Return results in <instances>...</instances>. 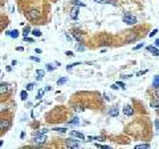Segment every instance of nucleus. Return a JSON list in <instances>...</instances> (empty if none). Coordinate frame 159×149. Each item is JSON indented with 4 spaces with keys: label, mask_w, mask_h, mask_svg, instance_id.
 <instances>
[{
    "label": "nucleus",
    "mask_w": 159,
    "mask_h": 149,
    "mask_svg": "<svg viewBox=\"0 0 159 149\" xmlns=\"http://www.w3.org/2000/svg\"><path fill=\"white\" fill-rule=\"evenodd\" d=\"M47 141V136H45V133H40V132H37V133H34L33 135V137H32V142H34V144H44V142Z\"/></svg>",
    "instance_id": "f257e3e1"
},
{
    "label": "nucleus",
    "mask_w": 159,
    "mask_h": 149,
    "mask_svg": "<svg viewBox=\"0 0 159 149\" xmlns=\"http://www.w3.org/2000/svg\"><path fill=\"white\" fill-rule=\"evenodd\" d=\"M122 20H123V23L133 25V24H135V23H137V17H135V16H133L131 14H125V15H123V17H122Z\"/></svg>",
    "instance_id": "f03ea898"
},
{
    "label": "nucleus",
    "mask_w": 159,
    "mask_h": 149,
    "mask_svg": "<svg viewBox=\"0 0 159 149\" xmlns=\"http://www.w3.org/2000/svg\"><path fill=\"white\" fill-rule=\"evenodd\" d=\"M12 125V121H11L9 119H1L0 120V130H7L9 126Z\"/></svg>",
    "instance_id": "7ed1b4c3"
},
{
    "label": "nucleus",
    "mask_w": 159,
    "mask_h": 149,
    "mask_svg": "<svg viewBox=\"0 0 159 149\" xmlns=\"http://www.w3.org/2000/svg\"><path fill=\"white\" fill-rule=\"evenodd\" d=\"M25 16H27L29 20H36V19L40 17V12L36 11V9H30V11H28L27 14H25Z\"/></svg>",
    "instance_id": "20e7f679"
},
{
    "label": "nucleus",
    "mask_w": 159,
    "mask_h": 149,
    "mask_svg": "<svg viewBox=\"0 0 159 149\" xmlns=\"http://www.w3.org/2000/svg\"><path fill=\"white\" fill-rule=\"evenodd\" d=\"M66 146H69V148H80L81 144H80L78 141H74V140H72V139H68V140H66Z\"/></svg>",
    "instance_id": "39448f33"
},
{
    "label": "nucleus",
    "mask_w": 159,
    "mask_h": 149,
    "mask_svg": "<svg viewBox=\"0 0 159 149\" xmlns=\"http://www.w3.org/2000/svg\"><path fill=\"white\" fill-rule=\"evenodd\" d=\"M123 113L126 116H133L134 115V108H133L131 105H125V108H123Z\"/></svg>",
    "instance_id": "423d86ee"
},
{
    "label": "nucleus",
    "mask_w": 159,
    "mask_h": 149,
    "mask_svg": "<svg viewBox=\"0 0 159 149\" xmlns=\"http://www.w3.org/2000/svg\"><path fill=\"white\" fill-rule=\"evenodd\" d=\"M8 89H9V84H7V83H1V84H0V95H3V93L8 92Z\"/></svg>",
    "instance_id": "0eeeda50"
},
{
    "label": "nucleus",
    "mask_w": 159,
    "mask_h": 149,
    "mask_svg": "<svg viewBox=\"0 0 159 149\" xmlns=\"http://www.w3.org/2000/svg\"><path fill=\"white\" fill-rule=\"evenodd\" d=\"M69 135H70L72 137H77V139H80V140H85V136L82 135L81 132H76V130H72Z\"/></svg>",
    "instance_id": "6e6552de"
},
{
    "label": "nucleus",
    "mask_w": 159,
    "mask_h": 149,
    "mask_svg": "<svg viewBox=\"0 0 159 149\" xmlns=\"http://www.w3.org/2000/svg\"><path fill=\"white\" fill-rule=\"evenodd\" d=\"M7 35L9 37H12V39H16L17 36H19V31L17 29H13V31H8L7 32Z\"/></svg>",
    "instance_id": "1a4fd4ad"
},
{
    "label": "nucleus",
    "mask_w": 159,
    "mask_h": 149,
    "mask_svg": "<svg viewBox=\"0 0 159 149\" xmlns=\"http://www.w3.org/2000/svg\"><path fill=\"white\" fill-rule=\"evenodd\" d=\"M78 17V8H73L70 12V19H73V20H76Z\"/></svg>",
    "instance_id": "9d476101"
},
{
    "label": "nucleus",
    "mask_w": 159,
    "mask_h": 149,
    "mask_svg": "<svg viewBox=\"0 0 159 149\" xmlns=\"http://www.w3.org/2000/svg\"><path fill=\"white\" fill-rule=\"evenodd\" d=\"M147 51L151 52V53H152V55H155V56H158V55H159V49H158V48L151 47V45H150V47H147Z\"/></svg>",
    "instance_id": "9b49d317"
},
{
    "label": "nucleus",
    "mask_w": 159,
    "mask_h": 149,
    "mask_svg": "<svg viewBox=\"0 0 159 149\" xmlns=\"http://www.w3.org/2000/svg\"><path fill=\"white\" fill-rule=\"evenodd\" d=\"M110 116H113V117H117V116L119 115V111H118V108H113V109H110Z\"/></svg>",
    "instance_id": "f8f14e48"
},
{
    "label": "nucleus",
    "mask_w": 159,
    "mask_h": 149,
    "mask_svg": "<svg viewBox=\"0 0 159 149\" xmlns=\"http://www.w3.org/2000/svg\"><path fill=\"white\" fill-rule=\"evenodd\" d=\"M152 87H154L155 89H156V88H159V74L154 77V81H152Z\"/></svg>",
    "instance_id": "ddd939ff"
},
{
    "label": "nucleus",
    "mask_w": 159,
    "mask_h": 149,
    "mask_svg": "<svg viewBox=\"0 0 159 149\" xmlns=\"http://www.w3.org/2000/svg\"><path fill=\"white\" fill-rule=\"evenodd\" d=\"M88 141H102V139H101V137H98V136H89Z\"/></svg>",
    "instance_id": "4468645a"
},
{
    "label": "nucleus",
    "mask_w": 159,
    "mask_h": 149,
    "mask_svg": "<svg viewBox=\"0 0 159 149\" xmlns=\"http://www.w3.org/2000/svg\"><path fill=\"white\" fill-rule=\"evenodd\" d=\"M36 74H37V76H36V77H37V80H41V79H43V76L45 74V72L43 71V69H37Z\"/></svg>",
    "instance_id": "2eb2a0df"
},
{
    "label": "nucleus",
    "mask_w": 159,
    "mask_h": 149,
    "mask_svg": "<svg viewBox=\"0 0 159 149\" xmlns=\"http://www.w3.org/2000/svg\"><path fill=\"white\" fill-rule=\"evenodd\" d=\"M150 105H151V108H154V109H159V100H152Z\"/></svg>",
    "instance_id": "dca6fc26"
},
{
    "label": "nucleus",
    "mask_w": 159,
    "mask_h": 149,
    "mask_svg": "<svg viewBox=\"0 0 159 149\" xmlns=\"http://www.w3.org/2000/svg\"><path fill=\"white\" fill-rule=\"evenodd\" d=\"M95 3H101V4H103V3H113V4H115V0H94Z\"/></svg>",
    "instance_id": "f3484780"
},
{
    "label": "nucleus",
    "mask_w": 159,
    "mask_h": 149,
    "mask_svg": "<svg viewBox=\"0 0 159 149\" xmlns=\"http://www.w3.org/2000/svg\"><path fill=\"white\" fill-rule=\"evenodd\" d=\"M20 97H21V100H27V98H28V92L27 91H23L20 93Z\"/></svg>",
    "instance_id": "a211bd4d"
},
{
    "label": "nucleus",
    "mask_w": 159,
    "mask_h": 149,
    "mask_svg": "<svg viewBox=\"0 0 159 149\" xmlns=\"http://www.w3.org/2000/svg\"><path fill=\"white\" fill-rule=\"evenodd\" d=\"M32 35L36 36V37H40L41 36V31L40 29H33V31H32Z\"/></svg>",
    "instance_id": "6ab92c4d"
},
{
    "label": "nucleus",
    "mask_w": 159,
    "mask_h": 149,
    "mask_svg": "<svg viewBox=\"0 0 159 149\" xmlns=\"http://www.w3.org/2000/svg\"><path fill=\"white\" fill-rule=\"evenodd\" d=\"M66 81H68V77H62V79H60V80H57V84L62 85V84H65Z\"/></svg>",
    "instance_id": "aec40b11"
},
{
    "label": "nucleus",
    "mask_w": 159,
    "mask_h": 149,
    "mask_svg": "<svg viewBox=\"0 0 159 149\" xmlns=\"http://www.w3.org/2000/svg\"><path fill=\"white\" fill-rule=\"evenodd\" d=\"M143 148L147 149V148H150V145H149V144H141V145H137L135 146V149H143Z\"/></svg>",
    "instance_id": "412c9836"
},
{
    "label": "nucleus",
    "mask_w": 159,
    "mask_h": 149,
    "mask_svg": "<svg viewBox=\"0 0 159 149\" xmlns=\"http://www.w3.org/2000/svg\"><path fill=\"white\" fill-rule=\"evenodd\" d=\"M53 130H54V132H60V133H65V132H66V129H65V128H54Z\"/></svg>",
    "instance_id": "4be33fe9"
},
{
    "label": "nucleus",
    "mask_w": 159,
    "mask_h": 149,
    "mask_svg": "<svg viewBox=\"0 0 159 149\" xmlns=\"http://www.w3.org/2000/svg\"><path fill=\"white\" fill-rule=\"evenodd\" d=\"M29 32H30V28H29V27H25V28H24V36H27Z\"/></svg>",
    "instance_id": "5701e85b"
},
{
    "label": "nucleus",
    "mask_w": 159,
    "mask_h": 149,
    "mask_svg": "<svg viewBox=\"0 0 159 149\" xmlns=\"http://www.w3.org/2000/svg\"><path fill=\"white\" fill-rule=\"evenodd\" d=\"M76 49H77V51H85V47H84V45H81V44H80V45H77V47H76Z\"/></svg>",
    "instance_id": "b1692460"
},
{
    "label": "nucleus",
    "mask_w": 159,
    "mask_h": 149,
    "mask_svg": "<svg viewBox=\"0 0 159 149\" xmlns=\"http://www.w3.org/2000/svg\"><path fill=\"white\" fill-rule=\"evenodd\" d=\"M74 65H80V63H74V64H69L68 67H66V69H68V71H69V69H72V68L74 67Z\"/></svg>",
    "instance_id": "393cba45"
},
{
    "label": "nucleus",
    "mask_w": 159,
    "mask_h": 149,
    "mask_svg": "<svg viewBox=\"0 0 159 149\" xmlns=\"http://www.w3.org/2000/svg\"><path fill=\"white\" fill-rule=\"evenodd\" d=\"M47 69H48V71H53V69H54V65H52V64H47Z\"/></svg>",
    "instance_id": "a878e982"
},
{
    "label": "nucleus",
    "mask_w": 159,
    "mask_h": 149,
    "mask_svg": "<svg viewBox=\"0 0 159 149\" xmlns=\"http://www.w3.org/2000/svg\"><path fill=\"white\" fill-rule=\"evenodd\" d=\"M156 33H158V29H156V28H155V29H154V31H151V33H150L149 36H150V37H154V35H156Z\"/></svg>",
    "instance_id": "bb28decb"
},
{
    "label": "nucleus",
    "mask_w": 159,
    "mask_h": 149,
    "mask_svg": "<svg viewBox=\"0 0 159 149\" xmlns=\"http://www.w3.org/2000/svg\"><path fill=\"white\" fill-rule=\"evenodd\" d=\"M43 95H44V91L40 89V91H39V95H37V98H41V97H43Z\"/></svg>",
    "instance_id": "cd10ccee"
},
{
    "label": "nucleus",
    "mask_w": 159,
    "mask_h": 149,
    "mask_svg": "<svg viewBox=\"0 0 159 149\" xmlns=\"http://www.w3.org/2000/svg\"><path fill=\"white\" fill-rule=\"evenodd\" d=\"M73 4H76V5H81V7H84V4H82V3H80L78 0H73Z\"/></svg>",
    "instance_id": "c85d7f7f"
},
{
    "label": "nucleus",
    "mask_w": 159,
    "mask_h": 149,
    "mask_svg": "<svg viewBox=\"0 0 159 149\" xmlns=\"http://www.w3.org/2000/svg\"><path fill=\"white\" fill-rule=\"evenodd\" d=\"M33 87H34L33 84H28L27 85V91H32V89H33Z\"/></svg>",
    "instance_id": "c756f323"
},
{
    "label": "nucleus",
    "mask_w": 159,
    "mask_h": 149,
    "mask_svg": "<svg viewBox=\"0 0 159 149\" xmlns=\"http://www.w3.org/2000/svg\"><path fill=\"white\" fill-rule=\"evenodd\" d=\"M117 85H118V87H121L122 89H125V84H123L122 81H118V83H117Z\"/></svg>",
    "instance_id": "7c9ffc66"
},
{
    "label": "nucleus",
    "mask_w": 159,
    "mask_h": 149,
    "mask_svg": "<svg viewBox=\"0 0 159 149\" xmlns=\"http://www.w3.org/2000/svg\"><path fill=\"white\" fill-rule=\"evenodd\" d=\"M78 122H80V120H78L77 117H76V119H73V120L70 121V124H78Z\"/></svg>",
    "instance_id": "2f4dec72"
},
{
    "label": "nucleus",
    "mask_w": 159,
    "mask_h": 149,
    "mask_svg": "<svg viewBox=\"0 0 159 149\" xmlns=\"http://www.w3.org/2000/svg\"><path fill=\"white\" fill-rule=\"evenodd\" d=\"M155 128H156V132H159V120H155Z\"/></svg>",
    "instance_id": "473e14b6"
},
{
    "label": "nucleus",
    "mask_w": 159,
    "mask_h": 149,
    "mask_svg": "<svg viewBox=\"0 0 159 149\" xmlns=\"http://www.w3.org/2000/svg\"><path fill=\"white\" fill-rule=\"evenodd\" d=\"M74 37H76V39H77L78 41H81V40H82V37L80 36V35H78V33H74Z\"/></svg>",
    "instance_id": "72a5a7b5"
},
{
    "label": "nucleus",
    "mask_w": 159,
    "mask_h": 149,
    "mask_svg": "<svg viewBox=\"0 0 159 149\" xmlns=\"http://www.w3.org/2000/svg\"><path fill=\"white\" fill-rule=\"evenodd\" d=\"M30 60H33V61H37V63H39V61H40V59H39V57H36V56H32V57H30Z\"/></svg>",
    "instance_id": "f704fd0d"
},
{
    "label": "nucleus",
    "mask_w": 159,
    "mask_h": 149,
    "mask_svg": "<svg viewBox=\"0 0 159 149\" xmlns=\"http://www.w3.org/2000/svg\"><path fill=\"white\" fill-rule=\"evenodd\" d=\"M143 47V44H138V45H135L134 47V51H137V49H139V48H142Z\"/></svg>",
    "instance_id": "c9c22d12"
},
{
    "label": "nucleus",
    "mask_w": 159,
    "mask_h": 149,
    "mask_svg": "<svg viewBox=\"0 0 159 149\" xmlns=\"http://www.w3.org/2000/svg\"><path fill=\"white\" fill-rule=\"evenodd\" d=\"M24 40H25V41H29V43H32V41H33L32 39H30V37H27V36H24Z\"/></svg>",
    "instance_id": "e433bc0d"
},
{
    "label": "nucleus",
    "mask_w": 159,
    "mask_h": 149,
    "mask_svg": "<svg viewBox=\"0 0 159 149\" xmlns=\"http://www.w3.org/2000/svg\"><path fill=\"white\" fill-rule=\"evenodd\" d=\"M112 88H113V89H118L119 87L117 85V83H115V84H113V85H112Z\"/></svg>",
    "instance_id": "4c0bfd02"
},
{
    "label": "nucleus",
    "mask_w": 159,
    "mask_h": 149,
    "mask_svg": "<svg viewBox=\"0 0 159 149\" xmlns=\"http://www.w3.org/2000/svg\"><path fill=\"white\" fill-rule=\"evenodd\" d=\"M66 56H74V55H73V52L68 51V52H66Z\"/></svg>",
    "instance_id": "58836bf2"
},
{
    "label": "nucleus",
    "mask_w": 159,
    "mask_h": 149,
    "mask_svg": "<svg viewBox=\"0 0 159 149\" xmlns=\"http://www.w3.org/2000/svg\"><path fill=\"white\" fill-rule=\"evenodd\" d=\"M146 72H147V71H141V72H138V76H142L143 73H146Z\"/></svg>",
    "instance_id": "ea45409f"
},
{
    "label": "nucleus",
    "mask_w": 159,
    "mask_h": 149,
    "mask_svg": "<svg viewBox=\"0 0 159 149\" xmlns=\"http://www.w3.org/2000/svg\"><path fill=\"white\" fill-rule=\"evenodd\" d=\"M155 96H156V97H159V88H156V92H155Z\"/></svg>",
    "instance_id": "a19ab883"
},
{
    "label": "nucleus",
    "mask_w": 159,
    "mask_h": 149,
    "mask_svg": "<svg viewBox=\"0 0 159 149\" xmlns=\"http://www.w3.org/2000/svg\"><path fill=\"white\" fill-rule=\"evenodd\" d=\"M48 132V129H41L40 130V133H47Z\"/></svg>",
    "instance_id": "79ce46f5"
},
{
    "label": "nucleus",
    "mask_w": 159,
    "mask_h": 149,
    "mask_svg": "<svg viewBox=\"0 0 159 149\" xmlns=\"http://www.w3.org/2000/svg\"><path fill=\"white\" fill-rule=\"evenodd\" d=\"M155 45H156V47H159V39H156V40H155Z\"/></svg>",
    "instance_id": "37998d69"
},
{
    "label": "nucleus",
    "mask_w": 159,
    "mask_h": 149,
    "mask_svg": "<svg viewBox=\"0 0 159 149\" xmlns=\"http://www.w3.org/2000/svg\"><path fill=\"white\" fill-rule=\"evenodd\" d=\"M34 51H36V53H41V49H39V48H36Z\"/></svg>",
    "instance_id": "c03bdc74"
},
{
    "label": "nucleus",
    "mask_w": 159,
    "mask_h": 149,
    "mask_svg": "<svg viewBox=\"0 0 159 149\" xmlns=\"http://www.w3.org/2000/svg\"><path fill=\"white\" fill-rule=\"evenodd\" d=\"M66 40H69V41H72V37L69 36V35H66Z\"/></svg>",
    "instance_id": "a18cd8bd"
},
{
    "label": "nucleus",
    "mask_w": 159,
    "mask_h": 149,
    "mask_svg": "<svg viewBox=\"0 0 159 149\" xmlns=\"http://www.w3.org/2000/svg\"><path fill=\"white\" fill-rule=\"evenodd\" d=\"M1 145H3V141H1V140H0V146H1Z\"/></svg>",
    "instance_id": "49530a36"
}]
</instances>
